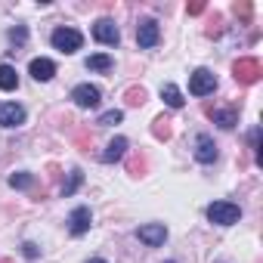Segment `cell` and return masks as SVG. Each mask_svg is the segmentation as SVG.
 <instances>
[{
	"label": "cell",
	"mask_w": 263,
	"mask_h": 263,
	"mask_svg": "<svg viewBox=\"0 0 263 263\" xmlns=\"http://www.w3.org/2000/svg\"><path fill=\"white\" fill-rule=\"evenodd\" d=\"M238 217H241V208L232 201H214L208 208V220L217 226H232V223H238Z\"/></svg>",
	"instance_id": "1"
},
{
	"label": "cell",
	"mask_w": 263,
	"mask_h": 263,
	"mask_svg": "<svg viewBox=\"0 0 263 263\" xmlns=\"http://www.w3.org/2000/svg\"><path fill=\"white\" fill-rule=\"evenodd\" d=\"M50 41H53V47H56L59 53H78L81 44H84V34H81L78 28H56Z\"/></svg>",
	"instance_id": "2"
},
{
	"label": "cell",
	"mask_w": 263,
	"mask_h": 263,
	"mask_svg": "<svg viewBox=\"0 0 263 263\" xmlns=\"http://www.w3.org/2000/svg\"><path fill=\"white\" fill-rule=\"evenodd\" d=\"M214 90H217V74H214V71L195 68V71L189 74V93H192V96H208V93H214Z\"/></svg>",
	"instance_id": "3"
},
{
	"label": "cell",
	"mask_w": 263,
	"mask_h": 263,
	"mask_svg": "<svg viewBox=\"0 0 263 263\" xmlns=\"http://www.w3.org/2000/svg\"><path fill=\"white\" fill-rule=\"evenodd\" d=\"M232 74H235L238 84H257L260 74H263V65H260L257 59H238V62L232 65Z\"/></svg>",
	"instance_id": "4"
},
{
	"label": "cell",
	"mask_w": 263,
	"mask_h": 263,
	"mask_svg": "<svg viewBox=\"0 0 263 263\" xmlns=\"http://www.w3.org/2000/svg\"><path fill=\"white\" fill-rule=\"evenodd\" d=\"M93 37H96L99 44H105V47H118L121 31H118V25H115L111 19H99V22L93 25Z\"/></svg>",
	"instance_id": "5"
},
{
	"label": "cell",
	"mask_w": 263,
	"mask_h": 263,
	"mask_svg": "<svg viewBox=\"0 0 263 263\" xmlns=\"http://www.w3.org/2000/svg\"><path fill=\"white\" fill-rule=\"evenodd\" d=\"M71 99H74L81 108H96L99 99H102V93H99V87H93V84H78V87L71 90Z\"/></svg>",
	"instance_id": "6"
},
{
	"label": "cell",
	"mask_w": 263,
	"mask_h": 263,
	"mask_svg": "<svg viewBox=\"0 0 263 263\" xmlns=\"http://www.w3.org/2000/svg\"><path fill=\"white\" fill-rule=\"evenodd\" d=\"M158 37H161V31H158V22H155V19H143V22L137 25V44H140L143 50L155 47Z\"/></svg>",
	"instance_id": "7"
},
{
	"label": "cell",
	"mask_w": 263,
	"mask_h": 263,
	"mask_svg": "<svg viewBox=\"0 0 263 263\" xmlns=\"http://www.w3.org/2000/svg\"><path fill=\"white\" fill-rule=\"evenodd\" d=\"M0 124H4V127L25 124V108L19 102H0Z\"/></svg>",
	"instance_id": "8"
},
{
	"label": "cell",
	"mask_w": 263,
	"mask_h": 263,
	"mask_svg": "<svg viewBox=\"0 0 263 263\" xmlns=\"http://www.w3.org/2000/svg\"><path fill=\"white\" fill-rule=\"evenodd\" d=\"M140 241H146L149 248H158V245H164V238H167V229H164V223H146V226H140Z\"/></svg>",
	"instance_id": "9"
},
{
	"label": "cell",
	"mask_w": 263,
	"mask_h": 263,
	"mask_svg": "<svg viewBox=\"0 0 263 263\" xmlns=\"http://www.w3.org/2000/svg\"><path fill=\"white\" fill-rule=\"evenodd\" d=\"M90 223H93L90 208H74L71 217H68V232H71V235H84V232L90 229Z\"/></svg>",
	"instance_id": "10"
},
{
	"label": "cell",
	"mask_w": 263,
	"mask_h": 263,
	"mask_svg": "<svg viewBox=\"0 0 263 263\" xmlns=\"http://www.w3.org/2000/svg\"><path fill=\"white\" fill-rule=\"evenodd\" d=\"M28 71H31V78H34V81H53V74H56V62L41 56V59H31Z\"/></svg>",
	"instance_id": "11"
},
{
	"label": "cell",
	"mask_w": 263,
	"mask_h": 263,
	"mask_svg": "<svg viewBox=\"0 0 263 263\" xmlns=\"http://www.w3.org/2000/svg\"><path fill=\"white\" fill-rule=\"evenodd\" d=\"M195 158H198L201 164L217 161V146H214V140H211L208 134H201V137L195 140Z\"/></svg>",
	"instance_id": "12"
},
{
	"label": "cell",
	"mask_w": 263,
	"mask_h": 263,
	"mask_svg": "<svg viewBox=\"0 0 263 263\" xmlns=\"http://www.w3.org/2000/svg\"><path fill=\"white\" fill-rule=\"evenodd\" d=\"M208 115L214 118V124H220L223 130H232L238 124V108H208Z\"/></svg>",
	"instance_id": "13"
},
{
	"label": "cell",
	"mask_w": 263,
	"mask_h": 263,
	"mask_svg": "<svg viewBox=\"0 0 263 263\" xmlns=\"http://www.w3.org/2000/svg\"><path fill=\"white\" fill-rule=\"evenodd\" d=\"M124 155H127V140H124V137H115V140L108 143V149L102 152V161H105V164H115V161H121Z\"/></svg>",
	"instance_id": "14"
},
{
	"label": "cell",
	"mask_w": 263,
	"mask_h": 263,
	"mask_svg": "<svg viewBox=\"0 0 263 263\" xmlns=\"http://www.w3.org/2000/svg\"><path fill=\"white\" fill-rule=\"evenodd\" d=\"M161 99H164L171 108H183V102H186L177 84H164V87H161Z\"/></svg>",
	"instance_id": "15"
},
{
	"label": "cell",
	"mask_w": 263,
	"mask_h": 263,
	"mask_svg": "<svg viewBox=\"0 0 263 263\" xmlns=\"http://www.w3.org/2000/svg\"><path fill=\"white\" fill-rule=\"evenodd\" d=\"M19 87V74H16V68L13 65H0V90H16Z\"/></svg>",
	"instance_id": "16"
},
{
	"label": "cell",
	"mask_w": 263,
	"mask_h": 263,
	"mask_svg": "<svg viewBox=\"0 0 263 263\" xmlns=\"http://www.w3.org/2000/svg\"><path fill=\"white\" fill-rule=\"evenodd\" d=\"M152 134H155V140H171V134H174V127H171V121L161 115V118H155V124H152Z\"/></svg>",
	"instance_id": "17"
},
{
	"label": "cell",
	"mask_w": 263,
	"mask_h": 263,
	"mask_svg": "<svg viewBox=\"0 0 263 263\" xmlns=\"http://www.w3.org/2000/svg\"><path fill=\"white\" fill-rule=\"evenodd\" d=\"M87 68H90V71H108V68H111V56L96 53V56H90V59H87Z\"/></svg>",
	"instance_id": "18"
},
{
	"label": "cell",
	"mask_w": 263,
	"mask_h": 263,
	"mask_svg": "<svg viewBox=\"0 0 263 263\" xmlns=\"http://www.w3.org/2000/svg\"><path fill=\"white\" fill-rule=\"evenodd\" d=\"M81 183H84V174H81V171H71V174H68V180L62 183V195H65V198H68V195H74Z\"/></svg>",
	"instance_id": "19"
},
{
	"label": "cell",
	"mask_w": 263,
	"mask_h": 263,
	"mask_svg": "<svg viewBox=\"0 0 263 263\" xmlns=\"http://www.w3.org/2000/svg\"><path fill=\"white\" fill-rule=\"evenodd\" d=\"M124 99H127V105H143L146 102V87H130L124 93Z\"/></svg>",
	"instance_id": "20"
},
{
	"label": "cell",
	"mask_w": 263,
	"mask_h": 263,
	"mask_svg": "<svg viewBox=\"0 0 263 263\" xmlns=\"http://www.w3.org/2000/svg\"><path fill=\"white\" fill-rule=\"evenodd\" d=\"M121 118H124V111H118V108H111V111H102V115H99V127L121 124Z\"/></svg>",
	"instance_id": "21"
},
{
	"label": "cell",
	"mask_w": 263,
	"mask_h": 263,
	"mask_svg": "<svg viewBox=\"0 0 263 263\" xmlns=\"http://www.w3.org/2000/svg\"><path fill=\"white\" fill-rule=\"evenodd\" d=\"M31 183H34L31 174H13V177H10V186H13V189H28Z\"/></svg>",
	"instance_id": "22"
},
{
	"label": "cell",
	"mask_w": 263,
	"mask_h": 263,
	"mask_svg": "<svg viewBox=\"0 0 263 263\" xmlns=\"http://www.w3.org/2000/svg\"><path fill=\"white\" fill-rule=\"evenodd\" d=\"M232 13H235L241 22H248V19H251V4H248V0H241V4H235V7H232Z\"/></svg>",
	"instance_id": "23"
},
{
	"label": "cell",
	"mask_w": 263,
	"mask_h": 263,
	"mask_svg": "<svg viewBox=\"0 0 263 263\" xmlns=\"http://www.w3.org/2000/svg\"><path fill=\"white\" fill-rule=\"evenodd\" d=\"M10 41H13L16 47H22V44L28 41V31H25V28H13V31H10Z\"/></svg>",
	"instance_id": "24"
},
{
	"label": "cell",
	"mask_w": 263,
	"mask_h": 263,
	"mask_svg": "<svg viewBox=\"0 0 263 263\" xmlns=\"http://www.w3.org/2000/svg\"><path fill=\"white\" fill-rule=\"evenodd\" d=\"M22 254H25L28 260H37V254H41V251H37V245H34V241H25V245H22Z\"/></svg>",
	"instance_id": "25"
},
{
	"label": "cell",
	"mask_w": 263,
	"mask_h": 263,
	"mask_svg": "<svg viewBox=\"0 0 263 263\" xmlns=\"http://www.w3.org/2000/svg\"><path fill=\"white\" fill-rule=\"evenodd\" d=\"M146 171V158L140 155V158H130V174H143Z\"/></svg>",
	"instance_id": "26"
},
{
	"label": "cell",
	"mask_w": 263,
	"mask_h": 263,
	"mask_svg": "<svg viewBox=\"0 0 263 263\" xmlns=\"http://www.w3.org/2000/svg\"><path fill=\"white\" fill-rule=\"evenodd\" d=\"M220 31H223V19H220V16H214V22L208 25V34H211V37H217Z\"/></svg>",
	"instance_id": "27"
},
{
	"label": "cell",
	"mask_w": 263,
	"mask_h": 263,
	"mask_svg": "<svg viewBox=\"0 0 263 263\" xmlns=\"http://www.w3.org/2000/svg\"><path fill=\"white\" fill-rule=\"evenodd\" d=\"M186 10H189V16H201L204 13V4H189Z\"/></svg>",
	"instance_id": "28"
},
{
	"label": "cell",
	"mask_w": 263,
	"mask_h": 263,
	"mask_svg": "<svg viewBox=\"0 0 263 263\" xmlns=\"http://www.w3.org/2000/svg\"><path fill=\"white\" fill-rule=\"evenodd\" d=\"M90 263H105V260H99V257H96V260H90Z\"/></svg>",
	"instance_id": "29"
},
{
	"label": "cell",
	"mask_w": 263,
	"mask_h": 263,
	"mask_svg": "<svg viewBox=\"0 0 263 263\" xmlns=\"http://www.w3.org/2000/svg\"><path fill=\"white\" fill-rule=\"evenodd\" d=\"M0 263H13V260H0Z\"/></svg>",
	"instance_id": "30"
},
{
	"label": "cell",
	"mask_w": 263,
	"mask_h": 263,
	"mask_svg": "<svg viewBox=\"0 0 263 263\" xmlns=\"http://www.w3.org/2000/svg\"><path fill=\"white\" fill-rule=\"evenodd\" d=\"M167 263H174V260H167Z\"/></svg>",
	"instance_id": "31"
}]
</instances>
